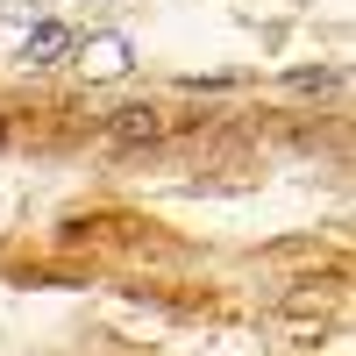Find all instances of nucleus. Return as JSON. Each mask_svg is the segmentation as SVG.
<instances>
[{
	"instance_id": "obj_3",
	"label": "nucleus",
	"mask_w": 356,
	"mask_h": 356,
	"mask_svg": "<svg viewBox=\"0 0 356 356\" xmlns=\"http://www.w3.org/2000/svg\"><path fill=\"white\" fill-rule=\"evenodd\" d=\"M285 86H292V93H321V86H335V72H292Z\"/></svg>"
},
{
	"instance_id": "obj_2",
	"label": "nucleus",
	"mask_w": 356,
	"mask_h": 356,
	"mask_svg": "<svg viewBox=\"0 0 356 356\" xmlns=\"http://www.w3.org/2000/svg\"><path fill=\"white\" fill-rule=\"evenodd\" d=\"M65 43H72L65 22H36V36L22 43V57H29V65H57V50H65Z\"/></svg>"
},
{
	"instance_id": "obj_1",
	"label": "nucleus",
	"mask_w": 356,
	"mask_h": 356,
	"mask_svg": "<svg viewBox=\"0 0 356 356\" xmlns=\"http://www.w3.org/2000/svg\"><path fill=\"white\" fill-rule=\"evenodd\" d=\"M107 143H114V150H150V143H164V107H150V100H122V107H114L107 114Z\"/></svg>"
}]
</instances>
